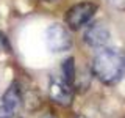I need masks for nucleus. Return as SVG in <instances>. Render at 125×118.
Wrapping results in <instances>:
<instances>
[{
    "instance_id": "1a4fd4ad",
    "label": "nucleus",
    "mask_w": 125,
    "mask_h": 118,
    "mask_svg": "<svg viewBox=\"0 0 125 118\" xmlns=\"http://www.w3.org/2000/svg\"><path fill=\"white\" fill-rule=\"evenodd\" d=\"M0 118H16V113L13 110L6 109L5 105H0Z\"/></svg>"
},
{
    "instance_id": "423d86ee",
    "label": "nucleus",
    "mask_w": 125,
    "mask_h": 118,
    "mask_svg": "<svg viewBox=\"0 0 125 118\" xmlns=\"http://www.w3.org/2000/svg\"><path fill=\"white\" fill-rule=\"evenodd\" d=\"M2 105H5L6 109L13 110L14 113L17 110H21V107H22V90H21V85L17 82H13L6 88V91L3 93Z\"/></svg>"
},
{
    "instance_id": "7ed1b4c3",
    "label": "nucleus",
    "mask_w": 125,
    "mask_h": 118,
    "mask_svg": "<svg viewBox=\"0 0 125 118\" xmlns=\"http://www.w3.org/2000/svg\"><path fill=\"white\" fill-rule=\"evenodd\" d=\"M45 43L53 54H62L72 47V36L66 25L52 24L45 30Z\"/></svg>"
},
{
    "instance_id": "20e7f679",
    "label": "nucleus",
    "mask_w": 125,
    "mask_h": 118,
    "mask_svg": "<svg viewBox=\"0 0 125 118\" xmlns=\"http://www.w3.org/2000/svg\"><path fill=\"white\" fill-rule=\"evenodd\" d=\"M84 41L86 44L92 49H102L108 44L109 38H111V31H109L108 25L102 21L92 22L88 29L84 30Z\"/></svg>"
},
{
    "instance_id": "0eeeda50",
    "label": "nucleus",
    "mask_w": 125,
    "mask_h": 118,
    "mask_svg": "<svg viewBox=\"0 0 125 118\" xmlns=\"http://www.w3.org/2000/svg\"><path fill=\"white\" fill-rule=\"evenodd\" d=\"M61 71H62V79H64L67 84H70L73 87L75 84V79H77V71H75V58L73 57H69L66 58L64 63H62L61 66Z\"/></svg>"
},
{
    "instance_id": "f257e3e1",
    "label": "nucleus",
    "mask_w": 125,
    "mask_h": 118,
    "mask_svg": "<svg viewBox=\"0 0 125 118\" xmlns=\"http://www.w3.org/2000/svg\"><path fill=\"white\" fill-rule=\"evenodd\" d=\"M92 73L105 85L120 82L125 77V52L114 47H103L92 58Z\"/></svg>"
},
{
    "instance_id": "9d476101",
    "label": "nucleus",
    "mask_w": 125,
    "mask_h": 118,
    "mask_svg": "<svg viewBox=\"0 0 125 118\" xmlns=\"http://www.w3.org/2000/svg\"><path fill=\"white\" fill-rule=\"evenodd\" d=\"M109 2L116 6H125V0H109Z\"/></svg>"
},
{
    "instance_id": "9b49d317",
    "label": "nucleus",
    "mask_w": 125,
    "mask_h": 118,
    "mask_svg": "<svg viewBox=\"0 0 125 118\" xmlns=\"http://www.w3.org/2000/svg\"><path fill=\"white\" fill-rule=\"evenodd\" d=\"M41 118H55V117H52V115H42Z\"/></svg>"
},
{
    "instance_id": "ddd939ff",
    "label": "nucleus",
    "mask_w": 125,
    "mask_h": 118,
    "mask_svg": "<svg viewBox=\"0 0 125 118\" xmlns=\"http://www.w3.org/2000/svg\"><path fill=\"white\" fill-rule=\"evenodd\" d=\"M78 118H83V117H78Z\"/></svg>"
},
{
    "instance_id": "6e6552de",
    "label": "nucleus",
    "mask_w": 125,
    "mask_h": 118,
    "mask_svg": "<svg viewBox=\"0 0 125 118\" xmlns=\"http://www.w3.org/2000/svg\"><path fill=\"white\" fill-rule=\"evenodd\" d=\"M11 50V46H10V41L5 35L0 31V54H6Z\"/></svg>"
},
{
    "instance_id": "f03ea898",
    "label": "nucleus",
    "mask_w": 125,
    "mask_h": 118,
    "mask_svg": "<svg viewBox=\"0 0 125 118\" xmlns=\"http://www.w3.org/2000/svg\"><path fill=\"white\" fill-rule=\"evenodd\" d=\"M95 11H97V5L92 2H80L77 5L70 6L66 11V16H64L67 29H70V30L83 29L86 24L94 17Z\"/></svg>"
},
{
    "instance_id": "f8f14e48",
    "label": "nucleus",
    "mask_w": 125,
    "mask_h": 118,
    "mask_svg": "<svg viewBox=\"0 0 125 118\" xmlns=\"http://www.w3.org/2000/svg\"><path fill=\"white\" fill-rule=\"evenodd\" d=\"M47 2H55V0H47Z\"/></svg>"
},
{
    "instance_id": "39448f33",
    "label": "nucleus",
    "mask_w": 125,
    "mask_h": 118,
    "mask_svg": "<svg viewBox=\"0 0 125 118\" xmlns=\"http://www.w3.org/2000/svg\"><path fill=\"white\" fill-rule=\"evenodd\" d=\"M49 93L50 98L60 105H69L73 98V87L67 84L62 77L52 76L49 84Z\"/></svg>"
}]
</instances>
